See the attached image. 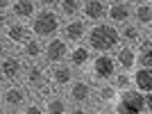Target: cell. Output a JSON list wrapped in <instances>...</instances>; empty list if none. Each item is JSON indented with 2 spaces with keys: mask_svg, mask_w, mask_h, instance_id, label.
Listing matches in <instances>:
<instances>
[{
  "mask_svg": "<svg viewBox=\"0 0 152 114\" xmlns=\"http://www.w3.org/2000/svg\"><path fill=\"white\" fill-rule=\"evenodd\" d=\"M116 66H121L123 71H132L136 66V53H134V46L129 44H121L116 48Z\"/></svg>",
  "mask_w": 152,
  "mask_h": 114,
  "instance_id": "19",
  "label": "cell"
},
{
  "mask_svg": "<svg viewBox=\"0 0 152 114\" xmlns=\"http://www.w3.org/2000/svg\"><path fill=\"white\" fill-rule=\"evenodd\" d=\"M20 73H23V57L20 55H9L0 57V80L5 82H16L20 80Z\"/></svg>",
  "mask_w": 152,
  "mask_h": 114,
  "instance_id": "8",
  "label": "cell"
},
{
  "mask_svg": "<svg viewBox=\"0 0 152 114\" xmlns=\"http://www.w3.org/2000/svg\"><path fill=\"white\" fill-rule=\"evenodd\" d=\"M134 53H136V64H141V66H152V39H150V30L136 41Z\"/></svg>",
  "mask_w": 152,
  "mask_h": 114,
  "instance_id": "18",
  "label": "cell"
},
{
  "mask_svg": "<svg viewBox=\"0 0 152 114\" xmlns=\"http://www.w3.org/2000/svg\"><path fill=\"white\" fill-rule=\"evenodd\" d=\"M27 23H30L32 34L45 41V39H50V37H57L59 27H61V16L52 7H41V9L34 12V16Z\"/></svg>",
  "mask_w": 152,
  "mask_h": 114,
  "instance_id": "2",
  "label": "cell"
},
{
  "mask_svg": "<svg viewBox=\"0 0 152 114\" xmlns=\"http://www.w3.org/2000/svg\"><path fill=\"white\" fill-rule=\"evenodd\" d=\"M39 9V5L34 0H12V5H9V14H12L14 21H30L34 16V12Z\"/></svg>",
  "mask_w": 152,
  "mask_h": 114,
  "instance_id": "15",
  "label": "cell"
},
{
  "mask_svg": "<svg viewBox=\"0 0 152 114\" xmlns=\"http://www.w3.org/2000/svg\"><path fill=\"white\" fill-rule=\"evenodd\" d=\"M20 80L27 89H39L45 82V69L37 62H27L23 64V73H20Z\"/></svg>",
  "mask_w": 152,
  "mask_h": 114,
  "instance_id": "12",
  "label": "cell"
},
{
  "mask_svg": "<svg viewBox=\"0 0 152 114\" xmlns=\"http://www.w3.org/2000/svg\"><path fill=\"white\" fill-rule=\"evenodd\" d=\"M68 98L70 103H73V107H70V112H86V105L91 103V98H93V87H91V82H86V80H70L68 84Z\"/></svg>",
  "mask_w": 152,
  "mask_h": 114,
  "instance_id": "4",
  "label": "cell"
},
{
  "mask_svg": "<svg viewBox=\"0 0 152 114\" xmlns=\"http://www.w3.org/2000/svg\"><path fill=\"white\" fill-rule=\"evenodd\" d=\"M0 112H5V103H2V94H0Z\"/></svg>",
  "mask_w": 152,
  "mask_h": 114,
  "instance_id": "32",
  "label": "cell"
},
{
  "mask_svg": "<svg viewBox=\"0 0 152 114\" xmlns=\"http://www.w3.org/2000/svg\"><path fill=\"white\" fill-rule=\"evenodd\" d=\"M109 82L114 84L118 91H123V89L132 87V76H129V71H121V73L116 71L114 76H111V80H109Z\"/></svg>",
  "mask_w": 152,
  "mask_h": 114,
  "instance_id": "26",
  "label": "cell"
},
{
  "mask_svg": "<svg viewBox=\"0 0 152 114\" xmlns=\"http://www.w3.org/2000/svg\"><path fill=\"white\" fill-rule=\"evenodd\" d=\"M91 78L95 82H109L111 76H114L118 66H116V59L109 53H98L95 57H91Z\"/></svg>",
  "mask_w": 152,
  "mask_h": 114,
  "instance_id": "5",
  "label": "cell"
},
{
  "mask_svg": "<svg viewBox=\"0 0 152 114\" xmlns=\"http://www.w3.org/2000/svg\"><path fill=\"white\" fill-rule=\"evenodd\" d=\"M75 78V73H73V66L70 64H52V73H50V84H55V87H68L70 80Z\"/></svg>",
  "mask_w": 152,
  "mask_h": 114,
  "instance_id": "17",
  "label": "cell"
},
{
  "mask_svg": "<svg viewBox=\"0 0 152 114\" xmlns=\"http://www.w3.org/2000/svg\"><path fill=\"white\" fill-rule=\"evenodd\" d=\"M34 2H37L39 7H55V2H57V0H34Z\"/></svg>",
  "mask_w": 152,
  "mask_h": 114,
  "instance_id": "30",
  "label": "cell"
},
{
  "mask_svg": "<svg viewBox=\"0 0 152 114\" xmlns=\"http://www.w3.org/2000/svg\"><path fill=\"white\" fill-rule=\"evenodd\" d=\"M118 32H121V44H129V46H134L143 37V32H141V27L136 23H125Z\"/></svg>",
  "mask_w": 152,
  "mask_h": 114,
  "instance_id": "25",
  "label": "cell"
},
{
  "mask_svg": "<svg viewBox=\"0 0 152 114\" xmlns=\"http://www.w3.org/2000/svg\"><path fill=\"white\" fill-rule=\"evenodd\" d=\"M104 19H109V23L116 27L125 25V23L132 21V5H127L125 0H111L107 5V16Z\"/></svg>",
  "mask_w": 152,
  "mask_h": 114,
  "instance_id": "10",
  "label": "cell"
},
{
  "mask_svg": "<svg viewBox=\"0 0 152 114\" xmlns=\"http://www.w3.org/2000/svg\"><path fill=\"white\" fill-rule=\"evenodd\" d=\"M132 19H134V23L139 27L150 30V25H152V5H150V0L136 2V7L132 9Z\"/></svg>",
  "mask_w": 152,
  "mask_h": 114,
  "instance_id": "20",
  "label": "cell"
},
{
  "mask_svg": "<svg viewBox=\"0 0 152 114\" xmlns=\"http://www.w3.org/2000/svg\"><path fill=\"white\" fill-rule=\"evenodd\" d=\"M9 5H12V0H0V12H9Z\"/></svg>",
  "mask_w": 152,
  "mask_h": 114,
  "instance_id": "31",
  "label": "cell"
},
{
  "mask_svg": "<svg viewBox=\"0 0 152 114\" xmlns=\"http://www.w3.org/2000/svg\"><path fill=\"white\" fill-rule=\"evenodd\" d=\"M134 73H129L132 76V87L139 89L141 94H150L152 91V69L150 66H134Z\"/></svg>",
  "mask_w": 152,
  "mask_h": 114,
  "instance_id": "14",
  "label": "cell"
},
{
  "mask_svg": "<svg viewBox=\"0 0 152 114\" xmlns=\"http://www.w3.org/2000/svg\"><path fill=\"white\" fill-rule=\"evenodd\" d=\"M86 27H89V23L84 19H68L66 23H64L61 27H59V32H61V39H66L68 44H77V41H82L84 37H86Z\"/></svg>",
  "mask_w": 152,
  "mask_h": 114,
  "instance_id": "11",
  "label": "cell"
},
{
  "mask_svg": "<svg viewBox=\"0 0 152 114\" xmlns=\"http://www.w3.org/2000/svg\"><path fill=\"white\" fill-rule=\"evenodd\" d=\"M9 25V16H7L5 12H0V34L5 32V27Z\"/></svg>",
  "mask_w": 152,
  "mask_h": 114,
  "instance_id": "28",
  "label": "cell"
},
{
  "mask_svg": "<svg viewBox=\"0 0 152 114\" xmlns=\"http://www.w3.org/2000/svg\"><path fill=\"white\" fill-rule=\"evenodd\" d=\"M0 94H2V103H5V112H18L27 103V87L25 84L7 82V87Z\"/></svg>",
  "mask_w": 152,
  "mask_h": 114,
  "instance_id": "6",
  "label": "cell"
},
{
  "mask_svg": "<svg viewBox=\"0 0 152 114\" xmlns=\"http://www.w3.org/2000/svg\"><path fill=\"white\" fill-rule=\"evenodd\" d=\"M18 112H23V114H41V112H43V107H41L39 103H25Z\"/></svg>",
  "mask_w": 152,
  "mask_h": 114,
  "instance_id": "27",
  "label": "cell"
},
{
  "mask_svg": "<svg viewBox=\"0 0 152 114\" xmlns=\"http://www.w3.org/2000/svg\"><path fill=\"white\" fill-rule=\"evenodd\" d=\"M80 14L86 23H98L107 16V2L104 0H82Z\"/></svg>",
  "mask_w": 152,
  "mask_h": 114,
  "instance_id": "13",
  "label": "cell"
},
{
  "mask_svg": "<svg viewBox=\"0 0 152 114\" xmlns=\"http://www.w3.org/2000/svg\"><path fill=\"white\" fill-rule=\"evenodd\" d=\"M109 2H111V0H109Z\"/></svg>",
  "mask_w": 152,
  "mask_h": 114,
  "instance_id": "34",
  "label": "cell"
},
{
  "mask_svg": "<svg viewBox=\"0 0 152 114\" xmlns=\"http://www.w3.org/2000/svg\"><path fill=\"white\" fill-rule=\"evenodd\" d=\"M18 48H20V57L27 59V62H37L39 57L43 55V44H41V39H39V37L27 39L25 44L18 46Z\"/></svg>",
  "mask_w": 152,
  "mask_h": 114,
  "instance_id": "22",
  "label": "cell"
},
{
  "mask_svg": "<svg viewBox=\"0 0 152 114\" xmlns=\"http://www.w3.org/2000/svg\"><path fill=\"white\" fill-rule=\"evenodd\" d=\"M80 5H82V0H57L55 2V12L61 16V19H75L77 14H80Z\"/></svg>",
  "mask_w": 152,
  "mask_h": 114,
  "instance_id": "24",
  "label": "cell"
},
{
  "mask_svg": "<svg viewBox=\"0 0 152 114\" xmlns=\"http://www.w3.org/2000/svg\"><path fill=\"white\" fill-rule=\"evenodd\" d=\"M143 101H145V94H141L139 89L127 87L123 91H118L116 101L111 103V110L109 112L116 114H132V112H143Z\"/></svg>",
  "mask_w": 152,
  "mask_h": 114,
  "instance_id": "3",
  "label": "cell"
},
{
  "mask_svg": "<svg viewBox=\"0 0 152 114\" xmlns=\"http://www.w3.org/2000/svg\"><path fill=\"white\" fill-rule=\"evenodd\" d=\"M66 59H68V64L73 69H84L91 62V48L86 44H82V41H77L75 46L68 48V57Z\"/></svg>",
  "mask_w": 152,
  "mask_h": 114,
  "instance_id": "16",
  "label": "cell"
},
{
  "mask_svg": "<svg viewBox=\"0 0 152 114\" xmlns=\"http://www.w3.org/2000/svg\"><path fill=\"white\" fill-rule=\"evenodd\" d=\"M127 5H136V2H141V0H125Z\"/></svg>",
  "mask_w": 152,
  "mask_h": 114,
  "instance_id": "33",
  "label": "cell"
},
{
  "mask_svg": "<svg viewBox=\"0 0 152 114\" xmlns=\"http://www.w3.org/2000/svg\"><path fill=\"white\" fill-rule=\"evenodd\" d=\"M43 112L48 114H64V112H70V105L66 98H61V96H45L43 101Z\"/></svg>",
  "mask_w": 152,
  "mask_h": 114,
  "instance_id": "23",
  "label": "cell"
},
{
  "mask_svg": "<svg viewBox=\"0 0 152 114\" xmlns=\"http://www.w3.org/2000/svg\"><path fill=\"white\" fill-rule=\"evenodd\" d=\"M7 46H9V44H7V39H5V37H0V57H5V55H7Z\"/></svg>",
  "mask_w": 152,
  "mask_h": 114,
  "instance_id": "29",
  "label": "cell"
},
{
  "mask_svg": "<svg viewBox=\"0 0 152 114\" xmlns=\"http://www.w3.org/2000/svg\"><path fill=\"white\" fill-rule=\"evenodd\" d=\"M43 62L45 64H59V62H66L68 57V41L61 37H50L45 39V46H43Z\"/></svg>",
  "mask_w": 152,
  "mask_h": 114,
  "instance_id": "7",
  "label": "cell"
},
{
  "mask_svg": "<svg viewBox=\"0 0 152 114\" xmlns=\"http://www.w3.org/2000/svg\"><path fill=\"white\" fill-rule=\"evenodd\" d=\"M116 96H118V89L114 87L111 82H98V87L93 89V98L98 101V105H107L111 107V103L116 101Z\"/></svg>",
  "mask_w": 152,
  "mask_h": 114,
  "instance_id": "21",
  "label": "cell"
},
{
  "mask_svg": "<svg viewBox=\"0 0 152 114\" xmlns=\"http://www.w3.org/2000/svg\"><path fill=\"white\" fill-rule=\"evenodd\" d=\"M5 39L9 46H23L27 41V39H32L34 34H32L30 25H27L25 21H9V25L5 27Z\"/></svg>",
  "mask_w": 152,
  "mask_h": 114,
  "instance_id": "9",
  "label": "cell"
},
{
  "mask_svg": "<svg viewBox=\"0 0 152 114\" xmlns=\"http://www.w3.org/2000/svg\"><path fill=\"white\" fill-rule=\"evenodd\" d=\"M86 46L91 53H111L121 46V32L118 27L104 21H98L91 27H86Z\"/></svg>",
  "mask_w": 152,
  "mask_h": 114,
  "instance_id": "1",
  "label": "cell"
}]
</instances>
